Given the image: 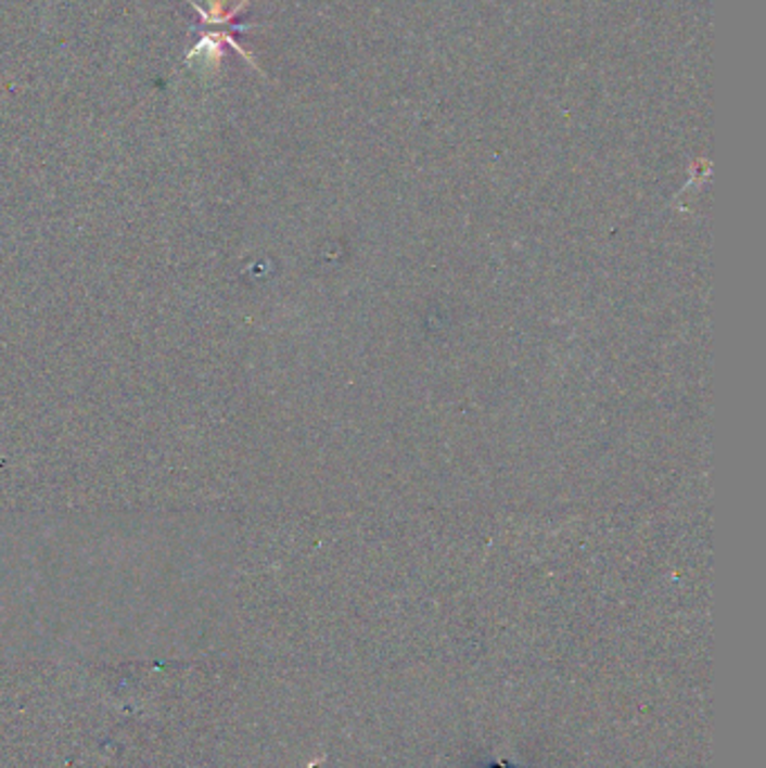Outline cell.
Wrapping results in <instances>:
<instances>
[{"instance_id": "cell-1", "label": "cell", "mask_w": 766, "mask_h": 768, "mask_svg": "<svg viewBox=\"0 0 766 768\" xmlns=\"http://www.w3.org/2000/svg\"><path fill=\"white\" fill-rule=\"evenodd\" d=\"M226 46L234 48V50L250 63V66H254V71H259L257 61H254V56H252L250 52H245V48L239 46V41L230 35V31H207V35H203V37L199 39V43L187 52L184 61L191 63L194 59H201V61L207 63V66H218L222 54H226V52H222V48H226ZM259 73H261V71H259Z\"/></svg>"}, {"instance_id": "cell-2", "label": "cell", "mask_w": 766, "mask_h": 768, "mask_svg": "<svg viewBox=\"0 0 766 768\" xmlns=\"http://www.w3.org/2000/svg\"><path fill=\"white\" fill-rule=\"evenodd\" d=\"M247 3L250 0H241L237 8L226 10L228 0H209V8H201L196 0H189V5L196 10V14L201 18V25H228L234 31H245V29L257 27V25H250V23H237V16L247 8Z\"/></svg>"}]
</instances>
